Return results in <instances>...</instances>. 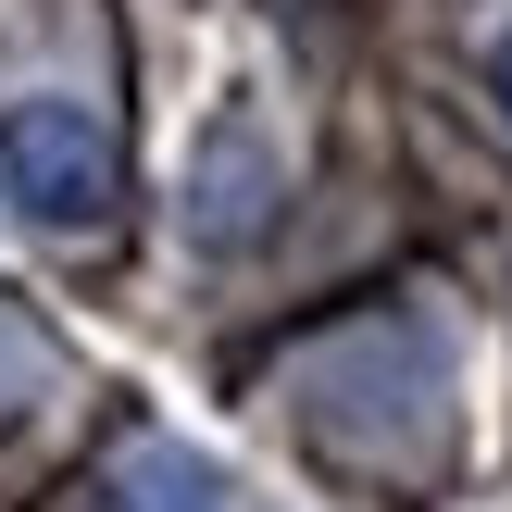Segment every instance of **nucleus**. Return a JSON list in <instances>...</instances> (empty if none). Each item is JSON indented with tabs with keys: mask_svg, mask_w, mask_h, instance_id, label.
<instances>
[{
	"mask_svg": "<svg viewBox=\"0 0 512 512\" xmlns=\"http://www.w3.org/2000/svg\"><path fill=\"white\" fill-rule=\"evenodd\" d=\"M263 225H275V150H263L250 113H225L200 138V163H188V238L200 250H250Z\"/></svg>",
	"mask_w": 512,
	"mask_h": 512,
	"instance_id": "f03ea898",
	"label": "nucleus"
},
{
	"mask_svg": "<svg viewBox=\"0 0 512 512\" xmlns=\"http://www.w3.org/2000/svg\"><path fill=\"white\" fill-rule=\"evenodd\" d=\"M0 200H13L25 225H63V238L113 225V200H125L113 125H100L88 100H13V113H0Z\"/></svg>",
	"mask_w": 512,
	"mask_h": 512,
	"instance_id": "f257e3e1",
	"label": "nucleus"
},
{
	"mask_svg": "<svg viewBox=\"0 0 512 512\" xmlns=\"http://www.w3.org/2000/svg\"><path fill=\"white\" fill-rule=\"evenodd\" d=\"M113 512H213V475H200V463H138Z\"/></svg>",
	"mask_w": 512,
	"mask_h": 512,
	"instance_id": "7ed1b4c3",
	"label": "nucleus"
},
{
	"mask_svg": "<svg viewBox=\"0 0 512 512\" xmlns=\"http://www.w3.org/2000/svg\"><path fill=\"white\" fill-rule=\"evenodd\" d=\"M488 88H500V113H512V38H500V50H488Z\"/></svg>",
	"mask_w": 512,
	"mask_h": 512,
	"instance_id": "20e7f679",
	"label": "nucleus"
}]
</instances>
